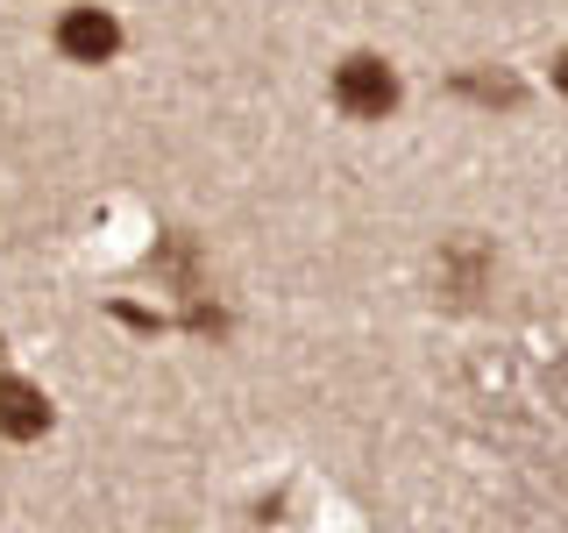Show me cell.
Segmentation results:
<instances>
[{
    "label": "cell",
    "instance_id": "6da1fadb",
    "mask_svg": "<svg viewBox=\"0 0 568 533\" xmlns=\"http://www.w3.org/2000/svg\"><path fill=\"white\" fill-rule=\"evenodd\" d=\"M334 107L355 114V121H384L390 107H398V71L384 58H348L334 71Z\"/></svg>",
    "mask_w": 568,
    "mask_h": 533
},
{
    "label": "cell",
    "instance_id": "7a4b0ae2",
    "mask_svg": "<svg viewBox=\"0 0 568 533\" xmlns=\"http://www.w3.org/2000/svg\"><path fill=\"white\" fill-rule=\"evenodd\" d=\"M58 50L71 64H106L121 50V22L106 8H71L64 22H58Z\"/></svg>",
    "mask_w": 568,
    "mask_h": 533
},
{
    "label": "cell",
    "instance_id": "3957f363",
    "mask_svg": "<svg viewBox=\"0 0 568 533\" xmlns=\"http://www.w3.org/2000/svg\"><path fill=\"white\" fill-rule=\"evenodd\" d=\"M50 426V399L22 378H0V434L8 441H36Z\"/></svg>",
    "mask_w": 568,
    "mask_h": 533
},
{
    "label": "cell",
    "instance_id": "277c9868",
    "mask_svg": "<svg viewBox=\"0 0 568 533\" xmlns=\"http://www.w3.org/2000/svg\"><path fill=\"white\" fill-rule=\"evenodd\" d=\"M555 86H561V93H568V50H561V58H555Z\"/></svg>",
    "mask_w": 568,
    "mask_h": 533
}]
</instances>
